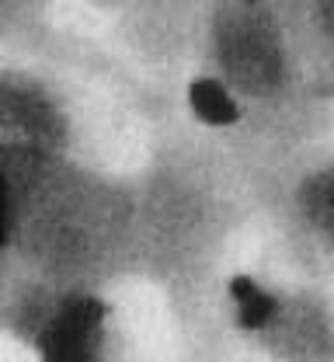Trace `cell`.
<instances>
[{
	"mask_svg": "<svg viewBox=\"0 0 334 362\" xmlns=\"http://www.w3.org/2000/svg\"><path fill=\"white\" fill-rule=\"evenodd\" d=\"M136 178V282L167 307L191 359L223 327L227 255L261 216L258 188L223 136L181 115H160Z\"/></svg>",
	"mask_w": 334,
	"mask_h": 362,
	"instance_id": "obj_1",
	"label": "cell"
},
{
	"mask_svg": "<svg viewBox=\"0 0 334 362\" xmlns=\"http://www.w3.org/2000/svg\"><path fill=\"white\" fill-rule=\"evenodd\" d=\"M191 122L223 136L261 188L324 146L334 108L317 84L292 0H209L195 77Z\"/></svg>",
	"mask_w": 334,
	"mask_h": 362,
	"instance_id": "obj_2",
	"label": "cell"
},
{
	"mask_svg": "<svg viewBox=\"0 0 334 362\" xmlns=\"http://www.w3.org/2000/svg\"><path fill=\"white\" fill-rule=\"evenodd\" d=\"M0 275L115 293L136 282V178L59 153L0 150Z\"/></svg>",
	"mask_w": 334,
	"mask_h": 362,
	"instance_id": "obj_3",
	"label": "cell"
},
{
	"mask_svg": "<svg viewBox=\"0 0 334 362\" xmlns=\"http://www.w3.org/2000/svg\"><path fill=\"white\" fill-rule=\"evenodd\" d=\"M0 320L32 362H140L112 293L0 275Z\"/></svg>",
	"mask_w": 334,
	"mask_h": 362,
	"instance_id": "obj_4",
	"label": "cell"
},
{
	"mask_svg": "<svg viewBox=\"0 0 334 362\" xmlns=\"http://www.w3.org/2000/svg\"><path fill=\"white\" fill-rule=\"evenodd\" d=\"M220 317L265 362H334V303L317 279L230 275Z\"/></svg>",
	"mask_w": 334,
	"mask_h": 362,
	"instance_id": "obj_5",
	"label": "cell"
},
{
	"mask_svg": "<svg viewBox=\"0 0 334 362\" xmlns=\"http://www.w3.org/2000/svg\"><path fill=\"white\" fill-rule=\"evenodd\" d=\"M261 220L306 279L334 282V146H317L261 188Z\"/></svg>",
	"mask_w": 334,
	"mask_h": 362,
	"instance_id": "obj_6",
	"label": "cell"
},
{
	"mask_svg": "<svg viewBox=\"0 0 334 362\" xmlns=\"http://www.w3.org/2000/svg\"><path fill=\"white\" fill-rule=\"evenodd\" d=\"M0 150H32L73 157V108L59 81L32 63L0 70Z\"/></svg>",
	"mask_w": 334,
	"mask_h": 362,
	"instance_id": "obj_7",
	"label": "cell"
},
{
	"mask_svg": "<svg viewBox=\"0 0 334 362\" xmlns=\"http://www.w3.org/2000/svg\"><path fill=\"white\" fill-rule=\"evenodd\" d=\"M119 39L160 77L178 70H195L198 32H202V0H140L108 7Z\"/></svg>",
	"mask_w": 334,
	"mask_h": 362,
	"instance_id": "obj_8",
	"label": "cell"
},
{
	"mask_svg": "<svg viewBox=\"0 0 334 362\" xmlns=\"http://www.w3.org/2000/svg\"><path fill=\"white\" fill-rule=\"evenodd\" d=\"M0 45L7 52H21L32 59H46V63H70V66H84V70H105V74H119V66L95 52L88 42L59 32L49 18L46 4H18V0H4L0 4Z\"/></svg>",
	"mask_w": 334,
	"mask_h": 362,
	"instance_id": "obj_9",
	"label": "cell"
},
{
	"mask_svg": "<svg viewBox=\"0 0 334 362\" xmlns=\"http://www.w3.org/2000/svg\"><path fill=\"white\" fill-rule=\"evenodd\" d=\"M317 84L334 108V0H292Z\"/></svg>",
	"mask_w": 334,
	"mask_h": 362,
	"instance_id": "obj_10",
	"label": "cell"
}]
</instances>
